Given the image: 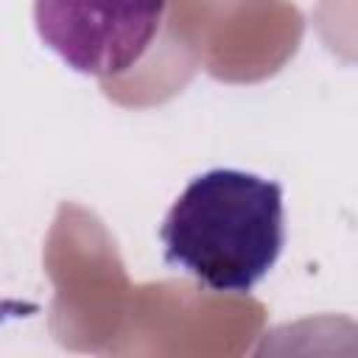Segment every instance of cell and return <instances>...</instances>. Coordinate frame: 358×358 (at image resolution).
Returning a JSON list of instances; mask_svg holds the SVG:
<instances>
[{
  "mask_svg": "<svg viewBox=\"0 0 358 358\" xmlns=\"http://www.w3.org/2000/svg\"><path fill=\"white\" fill-rule=\"evenodd\" d=\"M165 263L207 291L246 294L285 246L282 185L238 168L187 182L159 227Z\"/></svg>",
  "mask_w": 358,
  "mask_h": 358,
  "instance_id": "cell-1",
  "label": "cell"
},
{
  "mask_svg": "<svg viewBox=\"0 0 358 358\" xmlns=\"http://www.w3.org/2000/svg\"><path fill=\"white\" fill-rule=\"evenodd\" d=\"M168 0H34L45 48L84 76L129 73L151 48Z\"/></svg>",
  "mask_w": 358,
  "mask_h": 358,
  "instance_id": "cell-2",
  "label": "cell"
},
{
  "mask_svg": "<svg viewBox=\"0 0 358 358\" xmlns=\"http://www.w3.org/2000/svg\"><path fill=\"white\" fill-rule=\"evenodd\" d=\"M0 322H3V305H0Z\"/></svg>",
  "mask_w": 358,
  "mask_h": 358,
  "instance_id": "cell-3",
  "label": "cell"
}]
</instances>
